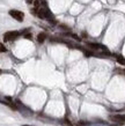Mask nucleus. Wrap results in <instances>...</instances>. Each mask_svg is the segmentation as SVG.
<instances>
[{"instance_id":"nucleus-7","label":"nucleus","mask_w":125,"mask_h":126,"mask_svg":"<svg viewBox=\"0 0 125 126\" xmlns=\"http://www.w3.org/2000/svg\"><path fill=\"white\" fill-rule=\"evenodd\" d=\"M6 51H7V49L5 47V45L0 43V53H2V52H6Z\"/></svg>"},{"instance_id":"nucleus-2","label":"nucleus","mask_w":125,"mask_h":126,"mask_svg":"<svg viewBox=\"0 0 125 126\" xmlns=\"http://www.w3.org/2000/svg\"><path fill=\"white\" fill-rule=\"evenodd\" d=\"M20 33L19 31H7L5 35H4V39L6 42H10V41H14L15 38H18Z\"/></svg>"},{"instance_id":"nucleus-4","label":"nucleus","mask_w":125,"mask_h":126,"mask_svg":"<svg viewBox=\"0 0 125 126\" xmlns=\"http://www.w3.org/2000/svg\"><path fill=\"white\" fill-rule=\"evenodd\" d=\"M110 119L112 121H116L123 125V123H125V115H114V116H110Z\"/></svg>"},{"instance_id":"nucleus-8","label":"nucleus","mask_w":125,"mask_h":126,"mask_svg":"<svg viewBox=\"0 0 125 126\" xmlns=\"http://www.w3.org/2000/svg\"><path fill=\"white\" fill-rule=\"evenodd\" d=\"M64 123H65V125H66V126H73L71 123H70L68 120H67V119H65V120H64Z\"/></svg>"},{"instance_id":"nucleus-5","label":"nucleus","mask_w":125,"mask_h":126,"mask_svg":"<svg viewBox=\"0 0 125 126\" xmlns=\"http://www.w3.org/2000/svg\"><path fill=\"white\" fill-rule=\"evenodd\" d=\"M45 39H46V35H45L44 33H41V34L37 35V41H38V43H44Z\"/></svg>"},{"instance_id":"nucleus-10","label":"nucleus","mask_w":125,"mask_h":126,"mask_svg":"<svg viewBox=\"0 0 125 126\" xmlns=\"http://www.w3.org/2000/svg\"><path fill=\"white\" fill-rule=\"evenodd\" d=\"M22 126H29V125H22Z\"/></svg>"},{"instance_id":"nucleus-1","label":"nucleus","mask_w":125,"mask_h":126,"mask_svg":"<svg viewBox=\"0 0 125 126\" xmlns=\"http://www.w3.org/2000/svg\"><path fill=\"white\" fill-rule=\"evenodd\" d=\"M9 15H10L13 19L18 20L19 22H22V21H23V18H24V14H23L22 12H20V10H15V9L9 10Z\"/></svg>"},{"instance_id":"nucleus-9","label":"nucleus","mask_w":125,"mask_h":126,"mask_svg":"<svg viewBox=\"0 0 125 126\" xmlns=\"http://www.w3.org/2000/svg\"><path fill=\"white\" fill-rule=\"evenodd\" d=\"M24 37L28 38V39H30V38H31V35H30V34H24Z\"/></svg>"},{"instance_id":"nucleus-11","label":"nucleus","mask_w":125,"mask_h":126,"mask_svg":"<svg viewBox=\"0 0 125 126\" xmlns=\"http://www.w3.org/2000/svg\"><path fill=\"white\" fill-rule=\"evenodd\" d=\"M0 74H1V70H0Z\"/></svg>"},{"instance_id":"nucleus-12","label":"nucleus","mask_w":125,"mask_h":126,"mask_svg":"<svg viewBox=\"0 0 125 126\" xmlns=\"http://www.w3.org/2000/svg\"><path fill=\"white\" fill-rule=\"evenodd\" d=\"M124 74H125V71H124Z\"/></svg>"},{"instance_id":"nucleus-6","label":"nucleus","mask_w":125,"mask_h":126,"mask_svg":"<svg viewBox=\"0 0 125 126\" xmlns=\"http://www.w3.org/2000/svg\"><path fill=\"white\" fill-rule=\"evenodd\" d=\"M117 61H118V64L124 65L125 66V58L124 57H122V56H117Z\"/></svg>"},{"instance_id":"nucleus-3","label":"nucleus","mask_w":125,"mask_h":126,"mask_svg":"<svg viewBox=\"0 0 125 126\" xmlns=\"http://www.w3.org/2000/svg\"><path fill=\"white\" fill-rule=\"evenodd\" d=\"M37 14H38V16H39V18H42V19H50V21L53 19V18H52V15H51V13H50V10H49V9H46V8H45V9L44 8L39 9Z\"/></svg>"}]
</instances>
